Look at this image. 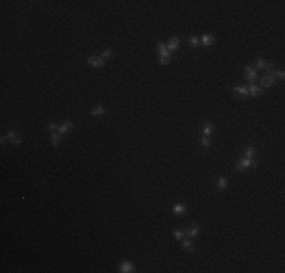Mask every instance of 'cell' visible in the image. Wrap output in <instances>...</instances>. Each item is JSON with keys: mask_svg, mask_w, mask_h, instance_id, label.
Returning a JSON list of instances; mask_svg holds the SVG:
<instances>
[{"mask_svg": "<svg viewBox=\"0 0 285 273\" xmlns=\"http://www.w3.org/2000/svg\"><path fill=\"white\" fill-rule=\"evenodd\" d=\"M158 49H159V62L161 65H167L170 61V52L167 49V46L164 43H158Z\"/></svg>", "mask_w": 285, "mask_h": 273, "instance_id": "1", "label": "cell"}, {"mask_svg": "<svg viewBox=\"0 0 285 273\" xmlns=\"http://www.w3.org/2000/svg\"><path fill=\"white\" fill-rule=\"evenodd\" d=\"M106 61H103L100 56H90L88 58V65L90 67H103Z\"/></svg>", "mask_w": 285, "mask_h": 273, "instance_id": "2", "label": "cell"}, {"mask_svg": "<svg viewBox=\"0 0 285 273\" xmlns=\"http://www.w3.org/2000/svg\"><path fill=\"white\" fill-rule=\"evenodd\" d=\"M252 161H253V159H249V158L244 156L243 159H240V161L235 164V169H237V170H243V169H246V167H250V166H252Z\"/></svg>", "mask_w": 285, "mask_h": 273, "instance_id": "3", "label": "cell"}, {"mask_svg": "<svg viewBox=\"0 0 285 273\" xmlns=\"http://www.w3.org/2000/svg\"><path fill=\"white\" fill-rule=\"evenodd\" d=\"M246 73H247V76H246L247 82H250V85H253V82L256 81V70H253L252 67H246Z\"/></svg>", "mask_w": 285, "mask_h": 273, "instance_id": "4", "label": "cell"}, {"mask_svg": "<svg viewBox=\"0 0 285 273\" xmlns=\"http://www.w3.org/2000/svg\"><path fill=\"white\" fill-rule=\"evenodd\" d=\"M273 82H275V78L267 75V76H264L263 79H261V87H263V88H269V87L273 85Z\"/></svg>", "mask_w": 285, "mask_h": 273, "instance_id": "5", "label": "cell"}, {"mask_svg": "<svg viewBox=\"0 0 285 273\" xmlns=\"http://www.w3.org/2000/svg\"><path fill=\"white\" fill-rule=\"evenodd\" d=\"M200 40H202V44H203V46H211V44H212V41L216 40V37L211 35V34H203Z\"/></svg>", "mask_w": 285, "mask_h": 273, "instance_id": "6", "label": "cell"}, {"mask_svg": "<svg viewBox=\"0 0 285 273\" xmlns=\"http://www.w3.org/2000/svg\"><path fill=\"white\" fill-rule=\"evenodd\" d=\"M118 270H120V272H123V273H128V272H134V264H132V263H129V261H126V263H122V264H120V267H118Z\"/></svg>", "mask_w": 285, "mask_h": 273, "instance_id": "7", "label": "cell"}, {"mask_svg": "<svg viewBox=\"0 0 285 273\" xmlns=\"http://www.w3.org/2000/svg\"><path fill=\"white\" fill-rule=\"evenodd\" d=\"M234 93H235V96H249V90H247V87H235L234 88Z\"/></svg>", "mask_w": 285, "mask_h": 273, "instance_id": "8", "label": "cell"}, {"mask_svg": "<svg viewBox=\"0 0 285 273\" xmlns=\"http://www.w3.org/2000/svg\"><path fill=\"white\" fill-rule=\"evenodd\" d=\"M105 112H106V109H105L102 105H99V106H96V108L91 109V116H94V117H96V116H103Z\"/></svg>", "mask_w": 285, "mask_h": 273, "instance_id": "9", "label": "cell"}, {"mask_svg": "<svg viewBox=\"0 0 285 273\" xmlns=\"http://www.w3.org/2000/svg\"><path fill=\"white\" fill-rule=\"evenodd\" d=\"M185 205H182V203H176L175 207H173V213L176 214V216H181V214H185Z\"/></svg>", "mask_w": 285, "mask_h": 273, "instance_id": "10", "label": "cell"}, {"mask_svg": "<svg viewBox=\"0 0 285 273\" xmlns=\"http://www.w3.org/2000/svg\"><path fill=\"white\" fill-rule=\"evenodd\" d=\"M211 132H212V123H211V122H206V123L203 125V128H202V135H203V136H208Z\"/></svg>", "mask_w": 285, "mask_h": 273, "instance_id": "11", "label": "cell"}, {"mask_svg": "<svg viewBox=\"0 0 285 273\" xmlns=\"http://www.w3.org/2000/svg\"><path fill=\"white\" fill-rule=\"evenodd\" d=\"M71 126H73V123H71V122H68V120H67L65 123H62V125H61V126L58 128V132H59V134H65V132H67L68 129H71Z\"/></svg>", "mask_w": 285, "mask_h": 273, "instance_id": "12", "label": "cell"}, {"mask_svg": "<svg viewBox=\"0 0 285 273\" xmlns=\"http://www.w3.org/2000/svg\"><path fill=\"white\" fill-rule=\"evenodd\" d=\"M247 90H249V94H252V96H259L261 93H263V88H258V87H255V85L247 87Z\"/></svg>", "mask_w": 285, "mask_h": 273, "instance_id": "13", "label": "cell"}, {"mask_svg": "<svg viewBox=\"0 0 285 273\" xmlns=\"http://www.w3.org/2000/svg\"><path fill=\"white\" fill-rule=\"evenodd\" d=\"M179 47V40L178 38H172L170 41H169V44H167V49L169 50H175V49H178Z\"/></svg>", "mask_w": 285, "mask_h": 273, "instance_id": "14", "label": "cell"}, {"mask_svg": "<svg viewBox=\"0 0 285 273\" xmlns=\"http://www.w3.org/2000/svg\"><path fill=\"white\" fill-rule=\"evenodd\" d=\"M182 247L187 250V252H193V250H194V244H193L191 240H185L184 244H182Z\"/></svg>", "mask_w": 285, "mask_h": 273, "instance_id": "15", "label": "cell"}, {"mask_svg": "<svg viewBox=\"0 0 285 273\" xmlns=\"http://www.w3.org/2000/svg\"><path fill=\"white\" fill-rule=\"evenodd\" d=\"M199 234V226L196 223H193V226L188 229V237H196Z\"/></svg>", "mask_w": 285, "mask_h": 273, "instance_id": "16", "label": "cell"}, {"mask_svg": "<svg viewBox=\"0 0 285 273\" xmlns=\"http://www.w3.org/2000/svg\"><path fill=\"white\" fill-rule=\"evenodd\" d=\"M59 143H61V136L58 135V132H53L52 134V144L56 147V146H59Z\"/></svg>", "mask_w": 285, "mask_h": 273, "instance_id": "17", "label": "cell"}, {"mask_svg": "<svg viewBox=\"0 0 285 273\" xmlns=\"http://www.w3.org/2000/svg\"><path fill=\"white\" fill-rule=\"evenodd\" d=\"M217 187H219L220 190H225V188L228 187V179H226V178H220V179H219V184H217Z\"/></svg>", "mask_w": 285, "mask_h": 273, "instance_id": "18", "label": "cell"}, {"mask_svg": "<svg viewBox=\"0 0 285 273\" xmlns=\"http://www.w3.org/2000/svg\"><path fill=\"white\" fill-rule=\"evenodd\" d=\"M266 65H267V62H266L263 58H259V59L255 61V67H256V68H266Z\"/></svg>", "mask_w": 285, "mask_h": 273, "instance_id": "19", "label": "cell"}, {"mask_svg": "<svg viewBox=\"0 0 285 273\" xmlns=\"http://www.w3.org/2000/svg\"><path fill=\"white\" fill-rule=\"evenodd\" d=\"M253 156H255V147H247V150H246V158L253 159Z\"/></svg>", "mask_w": 285, "mask_h": 273, "instance_id": "20", "label": "cell"}, {"mask_svg": "<svg viewBox=\"0 0 285 273\" xmlns=\"http://www.w3.org/2000/svg\"><path fill=\"white\" fill-rule=\"evenodd\" d=\"M173 234H175V238H176V240H182L184 235H185V234H184V229H175Z\"/></svg>", "mask_w": 285, "mask_h": 273, "instance_id": "21", "label": "cell"}, {"mask_svg": "<svg viewBox=\"0 0 285 273\" xmlns=\"http://www.w3.org/2000/svg\"><path fill=\"white\" fill-rule=\"evenodd\" d=\"M273 67H275V64L267 62V65H266V72H267V75H269V76H272V75H273Z\"/></svg>", "mask_w": 285, "mask_h": 273, "instance_id": "22", "label": "cell"}, {"mask_svg": "<svg viewBox=\"0 0 285 273\" xmlns=\"http://www.w3.org/2000/svg\"><path fill=\"white\" fill-rule=\"evenodd\" d=\"M200 144L203 146V147H209V138H208V136H202V138H200Z\"/></svg>", "mask_w": 285, "mask_h": 273, "instance_id": "23", "label": "cell"}, {"mask_svg": "<svg viewBox=\"0 0 285 273\" xmlns=\"http://www.w3.org/2000/svg\"><path fill=\"white\" fill-rule=\"evenodd\" d=\"M272 76H273V78L276 76V78H279L281 81H284V79H285V73H284L282 70H281V72H273V75H272Z\"/></svg>", "mask_w": 285, "mask_h": 273, "instance_id": "24", "label": "cell"}, {"mask_svg": "<svg viewBox=\"0 0 285 273\" xmlns=\"http://www.w3.org/2000/svg\"><path fill=\"white\" fill-rule=\"evenodd\" d=\"M111 53H112V50H109V49H106V50H105V52L102 53V56H100V58H102L103 61H106V59H108V58L111 56Z\"/></svg>", "mask_w": 285, "mask_h": 273, "instance_id": "25", "label": "cell"}, {"mask_svg": "<svg viewBox=\"0 0 285 273\" xmlns=\"http://www.w3.org/2000/svg\"><path fill=\"white\" fill-rule=\"evenodd\" d=\"M188 43H190V44H193V46H197V44H199V38H197V37H190Z\"/></svg>", "mask_w": 285, "mask_h": 273, "instance_id": "26", "label": "cell"}, {"mask_svg": "<svg viewBox=\"0 0 285 273\" xmlns=\"http://www.w3.org/2000/svg\"><path fill=\"white\" fill-rule=\"evenodd\" d=\"M6 136H8V138L12 141L14 138H15V131H8V134H6Z\"/></svg>", "mask_w": 285, "mask_h": 273, "instance_id": "27", "label": "cell"}, {"mask_svg": "<svg viewBox=\"0 0 285 273\" xmlns=\"http://www.w3.org/2000/svg\"><path fill=\"white\" fill-rule=\"evenodd\" d=\"M49 129H50L52 132H56V129H58V126H56L55 123H49Z\"/></svg>", "mask_w": 285, "mask_h": 273, "instance_id": "28", "label": "cell"}, {"mask_svg": "<svg viewBox=\"0 0 285 273\" xmlns=\"http://www.w3.org/2000/svg\"><path fill=\"white\" fill-rule=\"evenodd\" d=\"M21 143V138H14L12 140V144H20Z\"/></svg>", "mask_w": 285, "mask_h": 273, "instance_id": "29", "label": "cell"}]
</instances>
